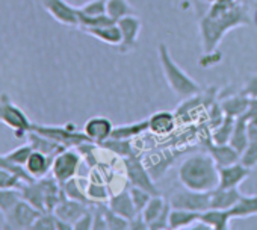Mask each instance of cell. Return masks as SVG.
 I'll list each match as a JSON object with an SVG mask.
<instances>
[{"label": "cell", "mask_w": 257, "mask_h": 230, "mask_svg": "<svg viewBox=\"0 0 257 230\" xmlns=\"http://www.w3.org/2000/svg\"><path fill=\"white\" fill-rule=\"evenodd\" d=\"M200 215H201V212L171 207V212H170V230L191 228V225L195 224L200 219Z\"/></svg>", "instance_id": "24"}, {"label": "cell", "mask_w": 257, "mask_h": 230, "mask_svg": "<svg viewBox=\"0 0 257 230\" xmlns=\"http://www.w3.org/2000/svg\"><path fill=\"white\" fill-rule=\"evenodd\" d=\"M167 204H168V200H165L161 194L152 195V198L149 200L147 206L144 207V210L141 213L146 218V221L150 224V222H153L164 212V209L167 207Z\"/></svg>", "instance_id": "32"}, {"label": "cell", "mask_w": 257, "mask_h": 230, "mask_svg": "<svg viewBox=\"0 0 257 230\" xmlns=\"http://www.w3.org/2000/svg\"><path fill=\"white\" fill-rule=\"evenodd\" d=\"M91 207V204L79 201V200H73V198H64L62 201L58 203V206L55 207V215L58 218H61L62 221L68 222V224H74L88 209Z\"/></svg>", "instance_id": "15"}, {"label": "cell", "mask_w": 257, "mask_h": 230, "mask_svg": "<svg viewBox=\"0 0 257 230\" xmlns=\"http://www.w3.org/2000/svg\"><path fill=\"white\" fill-rule=\"evenodd\" d=\"M112 131H113L112 122L106 117H101V115H97V117L89 119L83 125V134L97 146H100L101 143L109 140L112 135Z\"/></svg>", "instance_id": "13"}, {"label": "cell", "mask_w": 257, "mask_h": 230, "mask_svg": "<svg viewBox=\"0 0 257 230\" xmlns=\"http://www.w3.org/2000/svg\"><path fill=\"white\" fill-rule=\"evenodd\" d=\"M32 152H34L32 146H31L29 143H26V144H23V146L14 149L13 152H10V153L5 155V156H7L8 161L14 162V164H17V165H23V167H25Z\"/></svg>", "instance_id": "39"}, {"label": "cell", "mask_w": 257, "mask_h": 230, "mask_svg": "<svg viewBox=\"0 0 257 230\" xmlns=\"http://www.w3.org/2000/svg\"><path fill=\"white\" fill-rule=\"evenodd\" d=\"M80 165H82V159L79 150H74V147L65 149L55 156L52 164V176L62 185L67 180L77 176Z\"/></svg>", "instance_id": "10"}, {"label": "cell", "mask_w": 257, "mask_h": 230, "mask_svg": "<svg viewBox=\"0 0 257 230\" xmlns=\"http://www.w3.org/2000/svg\"><path fill=\"white\" fill-rule=\"evenodd\" d=\"M231 218H249L257 215V195H243L237 203L228 209Z\"/></svg>", "instance_id": "26"}, {"label": "cell", "mask_w": 257, "mask_h": 230, "mask_svg": "<svg viewBox=\"0 0 257 230\" xmlns=\"http://www.w3.org/2000/svg\"><path fill=\"white\" fill-rule=\"evenodd\" d=\"M249 140H248V134H246V119L243 115L236 119V123H234V129H233V134H231V138H230V146L237 150L239 153H242L245 150V147L248 146Z\"/></svg>", "instance_id": "29"}, {"label": "cell", "mask_w": 257, "mask_h": 230, "mask_svg": "<svg viewBox=\"0 0 257 230\" xmlns=\"http://www.w3.org/2000/svg\"><path fill=\"white\" fill-rule=\"evenodd\" d=\"M62 189H64V194L67 198H73V200H79V201H83V203H88V204H92L86 195V188L82 189L80 185H79V180L76 177L67 180L65 183H62Z\"/></svg>", "instance_id": "33"}, {"label": "cell", "mask_w": 257, "mask_h": 230, "mask_svg": "<svg viewBox=\"0 0 257 230\" xmlns=\"http://www.w3.org/2000/svg\"><path fill=\"white\" fill-rule=\"evenodd\" d=\"M43 8L61 25L79 28V10L71 7L67 0H41Z\"/></svg>", "instance_id": "11"}, {"label": "cell", "mask_w": 257, "mask_h": 230, "mask_svg": "<svg viewBox=\"0 0 257 230\" xmlns=\"http://www.w3.org/2000/svg\"><path fill=\"white\" fill-rule=\"evenodd\" d=\"M200 219L204 221L212 230H230V221L233 219L230 216L228 210L222 209H207L201 212Z\"/></svg>", "instance_id": "23"}, {"label": "cell", "mask_w": 257, "mask_h": 230, "mask_svg": "<svg viewBox=\"0 0 257 230\" xmlns=\"http://www.w3.org/2000/svg\"><path fill=\"white\" fill-rule=\"evenodd\" d=\"M43 212L32 206L25 198H20L5 215V227L14 228V230H26L32 228L34 222Z\"/></svg>", "instance_id": "9"}, {"label": "cell", "mask_w": 257, "mask_h": 230, "mask_svg": "<svg viewBox=\"0 0 257 230\" xmlns=\"http://www.w3.org/2000/svg\"><path fill=\"white\" fill-rule=\"evenodd\" d=\"M242 197V192L239 188H215L210 191V207L212 209H222L228 210L231 209L237 200Z\"/></svg>", "instance_id": "20"}, {"label": "cell", "mask_w": 257, "mask_h": 230, "mask_svg": "<svg viewBox=\"0 0 257 230\" xmlns=\"http://www.w3.org/2000/svg\"><path fill=\"white\" fill-rule=\"evenodd\" d=\"M34 132L47 137L56 143H59L61 146L67 147V149H76L83 143L91 141L83 131L79 132L77 128L74 125H65V126H46V125H38V123H32V129Z\"/></svg>", "instance_id": "6"}, {"label": "cell", "mask_w": 257, "mask_h": 230, "mask_svg": "<svg viewBox=\"0 0 257 230\" xmlns=\"http://www.w3.org/2000/svg\"><path fill=\"white\" fill-rule=\"evenodd\" d=\"M0 123L10 128L16 138H25L32 129V122L28 113L17 106L7 92H0Z\"/></svg>", "instance_id": "5"}, {"label": "cell", "mask_w": 257, "mask_h": 230, "mask_svg": "<svg viewBox=\"0 0 257 230\" xmlns=\"http://www.w3.org/2000/svg\"><path fill=\"white\" fill-rule=\"evenodd\" d=\"M92 221H94V212H92V204L91 207L73 224L74 230H89L92 228Z\"/></svg>", "instance_id": "45"}, {"label": "cell", "mask_w": 257, "mask_h": 230, "mask_svg": "<svg viewBox=\"0 0 257 230\" xmlns=\"http://www.w3.org/2000/svg\"><path fill=\"white\" fill-rule=\"evenodd\" d=\"M86 195L91 203H107L110 198L109 189L106 185L98 182H89L86 186Z\"/></svg>", "instance_id": "34"}, {"label": "cell", "mask_w": 257, "mask_h": 230, "mask_svg": "<svg viewBox=\"0 0 257 230\" xmlns=\"http://www.w3.org/2000/svg\"><path fill=\"white\" fill-rule=\"evenodd\" d=\"M219 185L221 188H239V185L246 180V177L251 174V168L245 167L240 161L219 167Z\"/></svg>", "instance_id": "14"}, {"label": "cell", "mask_w": 257, "mask_h": 230, "mask_svg": "<svg viewBox=\"0 0 257 230\" xmlns=\"http://www.w3.org/2000/svg\"><path fill=\"white\" fill-rule=\"evenodd\" d=\"M25 180L16 174L14 171L8 170V168H4V167H0V188H4V189H20L23 186Z\"/></svg>", "instance_id": "36"}, {"label": "cell", "mask_w": 257, "mask_h": 230, "mask_svg": "<svg viewBox=\"0 0 257 230\" xmlns=\"http://www.w3.org/2000/svg\"><path fill=\"white\" fill-rule=\"evenodd\" d=\"M170 212H171V204L168 201V204L164 209V212L153 222L149 224V228L150 230H165V228H170Z\"/></svg>", "instance_id": "43"}, {"label": "cell", "mask_w": 257, "mask_h": 230, "mask_svg": "<svg viewBox=\"0 0 257 230\" xmlns=\"http://www.w3.org/2000/svg\"><path fill=\"white\" fill-rule=\"evenodd\" d=\"M22 197V191L20 189H4L0 188V212H2V215H5Z\"/></svg>", "instance_id": "35"}, {"label": "cell", "mask_w": 257, "mask_h": 230, "mask_svg": "<svg viewBox=\"0 0 257 230\" xmlns=\"http://www.w3.org/2000/svg\"><path fill=\"white\" fill-rule=\"evenodd\" d=\"M248 103H249V97L243 95L242 92L239 94H234V95H230L227 98H224L221 101V106H222V110L225 115H231V117H240L243 115L248 109Z\"/></svg>", "instance_id": "25"}, {"label": "cell", "mask_w": 257, "mask_h": 230, "mask_svg": "<svg viewBox=\"0 0 257 230\" xmlns=\"http://www.w3.org/2000/svg\"><path fill=\"white\" fill-rule=\"evenodd\" d=\"M201 2H204V4H207V5L210 7V5L216 4V2H218V0H201Z\"/></svg>", "instance_id": "50"}, {"label": "cell", "mask_w": 257, "mask_h": 230, "mask_svg": "<svg viewBox=\"0 0 257 230\" xmlns=\"http://www.w3.org/2000/svg\"><path fill=\"white\" fill-rule=\"evenodd\" d=\"M149 131V120H141L137 123H128V125H121V126H113L110 138H118V140H134L135 137L144 134Z\"/></svg>", "instance_id": "27"}, {"label": "cell", "mask_w": 257, "mask_h": 230, "mask_svg": "<svg viewBox=\"0 0 257 230\" xmlns=\"http://www.w3.org/2000/svg\"><path fill=\"white\" fill-rule=\"evenodd\" d=\"M26 138H28V143L32 146V149L34 150H38V152H43V153H46V155H49V156H56V155H59L62 150H65L67 147H64V146H61L59 143H56V141H53V140H50V138H47V137H43V135H40V134H37V132H34V131H31L28 135H26Z\"/></svg>", "instance_id": "22"}, {"label": "cell", "mask_w": 257, "mask_h": 230, "mask_svg": "<svg viewBox=\"0 0 257 230\" xmlns=\"http://www.w3.org/2000/svg\"><path fill=\"white\" fill-rule=\"evenodd\" d=\"M246 134L249 141L257 140V117H249L246 119Z\"/></svg>", "instance_id": "47"}, {"label": "cell", "mask_w": 257, "mask_h": 230, "mask_svg": "<svg viewBox=\"0 0 257 230\" xmlns=\"http://www.w3.org/2000/svg\"><path fill=\"white\" fill-rule=\"evenodd\" d=\"M79 10V8H77ZM116 22H113L107 14L103 16H95V17H89V16H83L79 13V28L80 29H86V28H100V26H107V25H113Z\"/></svg>", "instance_id": "37"}, {"label": "cell", "mask_w": 257, "mask_h": 230, "mask_svg": "<svg viewBox=\"0 0 257 230\" xmlns=\"http://www.w3.org/2000/svg\"><path fill=\"white\" fill-rule=\"evenodd\" d=\"M119 31H121V44L118 46L121 53H128L137 49L140 32L143 28V22L140 17L134 16H127L121 20L116 22Z\"/></svg>", "instance_id": "12"}, {"label": "cell", "mask_w": 257, "mask_h": 230, "mask_svg": "<svg viewBox=\"0 0 257 230\" xmlns=\"http://www.w3.org/2000/svg\"><path fill=\"white\" fill-rule=\"evenodd\" d=\"M79 13L89 17L103 16L106 14V0H89V2L79 7Z\"/></svg>", "instance_id": "40"}, {"label": "cell", "mask_w": 257, "mask_h": 230, "mask_svg": "<svg viewBox=\"0 0 257 230\" xmlns=\"http://www.w3.org/2000/svg\"><path fill=\"white\" fill-rule=\"evenodd\" d=\"M177 176L182 186L194 191H212L219 185V170L209 153H195L183 159Z\"/></svg>", "instance_id": "2"}, {"label": "cell", "mask_w": 257, "mask_h": 230, "mask_svg": "<svg viewBox=\"0 0 257 230\" xmlns=\"http://www.w3.org/2000/svg\"><path fill=\"white\" fill-rule=\"evenodd\" d=\"M168 201L174 209L204 212L210 209V191H194L183 186L182 189L174 191Z\"/></svg>", "instance_id": "8"}, {"label": "cell", "mask_w": 257, "mask_h": 230, "mask_svg": "<svg viewBox=\"0 0 257 230\" xmlns=\"http://www.w3.org/2000/svg\"><path fill=\"white\" fill-rule=\"evenodd\" d=\"M107 206L118 215L124 216L125 219L131 221L132 218H135L140 212L137 210V206L131 197V192H128V188L127 189H122L119 191L118 194H113L110 195L109 201H107Z\"/></svg>", "instance_id": "16"}, {"label": "cell", "mask_w": 257, "mask_h": 230, "mask_svg": "<svg viewBox=\"0 0 257 230\" xmlns=\"http://www.w3.org/2000/svg\"><path fill=\"white\" fill-rule=\"evenodd\" d=\"M101 149H106L109 150L110 153L125 159V158H131V156H135V149H134V144L131 140H118V138H109L106 140L104 143L100 144Z\"/></svg>", "instance_id": "28"}, {"label": "cell", "mask_w": 257, "mask_h": 230, "mask_svg": "<svg viewBox=\"0 0 257 230\" xmlns=\"http://www.w3.org/2000/svg\"><path fill=\"white\" fill-rule=\"evenodd\" d=\"M53 156H49L43 152L34 150L25 165L26 171L31 174L34 179H43L52 171V164H53Z\"/></svg>", "instance_id": "19"}, {"label": "cell", "mask_w": 257, "mask_h": 230, "mask_svg": "<svg viewBox=\"0 0 257 230\" xmlns=\"http://www.w3.org/2000/svg\"><path fill=\"white\" fill-rule=\"evenodd\" d=\"M106 14L113 22H118L127 16H134L135 10L128 4V0H106Z\"/></svg>", "instance_id": "30"}, {"label": "cell", "mask_w": 257, "mask_h": 230, "mask_svg": "<svg viewBox=\"0 0 257 230\" xmlns=\"http://www.w3.org/2000/svg\"><path fill=\"white\" fill-rule=\"evenodd\" d=\"M254 23L257 25V11H255V14H254Z\"/></svg>", "instance_id": "51"}, {"label": "cell", "mask_w": 257, "mask_h": 230, "mask_svg": "<svg viewBox=\"0 0 257 230\" xmlns=\"http://www.w3.org/2000/svg\"><path fill=\"white\" fill-rule=\"evenodd\" d=\"M149 120V131L155 135L165 137L176 129V115L170 110H158L152 113Z\"/></svg>", "instance_id": "17"}, {"label": "cell", "mask_w": 257, "mask_h": 230, "mask_svg": "<svg viewBox=\"0 0 257 230\" xmlns=\"http://www.w3.org/2000/svg\"><path fill=\"white\" fill-rule=\"evenodd\" d=\"M128 230H150L149 222L146 221V218L143 216L141 212L135 218H132L131 221H128Z\"/></svg>", "instance_id": "46"}, {"label": "cell", "mask_w": 257, "mask_h": 230, "mask_svg": "<svg viewBox=\"0 0 257 230\" xmlns=\"http://www.w3.org/2000/svg\"><path fill=\"white\" fill-rule=\"evenodd\" d=\"M251 25L249 10L245 4H213L200 19V37L204 53L216 52L222 38L233 29Z\"/></svg>", "instance_id": "1"}, {"label": "cell", "mask_w": 257, "mask_h": 230, "mask_svg": "<svg viewBox=\"0 0 257 230\" xmlns=\"http://www.w3.org/2000/svg\"><path fill=\"white\" fill-rule=\"evenodd\" d=\"M128 192H131V197H132V200H134V203L137 206V210L143 212L144 207L147 206L149 200L152 198V194L149 191L143 189V188L132 186V185H131V188H128Z\"/></svg>", "instance_id": "41"}, {"label": "cell", "mask_w": 257, "mask_h": 230, "mask_svg": "<svg viewBox=\"0 0 257 230\" xmlns=\"http://www.w3.org/2000/svg\"><path fill=\"white\" fill-rule=\"evenodd\" d=\"M85 34L97 38L98 41L109 44V46H119L121 44V31L116 23L107 25V26H100V28H86L82 29Z\"/></svg>", "instance_id": "21"}, {"label": "cell", "mask_w": 257, "mask_h": 230, "mask_svg": "<svg viewBox=\"0 0 257 230\" xmlns=\"http://www.w3.org/2000/svg\"><path fill=\"white\" fill-rule=\"evenodd\" d=\"M240 92L243 95L249 97V98H257V73H252V74L246 76Z\"/></svg>", "instance_id": "44"}, {"label": "cell", "mask_w": 257, "mask_h": 230, "mask_svg": "<svg viewBox=\"0 0 257 230\" xmlns=\"http://www.w3.org/2000/svg\"><path fill=\"white\" fill-rule=\"evenodd\" d=\"M245 167L248 168H254L257 167V140L255 141H249L248 146L245 147V150L240 153V159H239Z\"/></svg>", "instance_id": "42"}, {"label": "cell", "mask_w": 257, "mask_h": 230, "mask_svg": "<svg viewBox=\"0 0 257 230\" xmlns=\"http://www.w3.org/2000/svg\"><path fill=\"white\" fill-rule=\"evenodd\" d=\"M206 150L210 155V158L215 161L218 168L234 164L240 159V153L237 150H234L230 144H216V143L210 141L206 144Z\"/></svg>", "instance_id": "18"}, {"label": "cell", "mask_w": 257, "mask_h": 230, "mask_svg": "<svg viewBox=\"0 0 257 230\" xmlns=\"http://www.w3.org/2000/svg\"><path fill=\"white\" fill-rule=\"evenodd\" d=\"M103 212H104V216L107 221V230H127L128 228V219L115 213L104 203H103Z\"/></svg>", "instance_id": "38"}, {"label": "cell", "mask_w": 257, "mask_h": 230, "mask_svg": "<svg viewBox=\"0 0 257 230\" xmlns=\"http://www.w3.org/2000/svg\"><path fill=\"white\" fill-rule=\"evenodd\" d=\"M234 123H236V117H231V115H225L224 120L213 128L212 132V141L216 144H228L233 129H234Z\"/></svg>", "instance_id": "31"}, {"label": "cell", "mask_w": 257, "mask_h": 230, "mask_svg": "<svg viewBox=\"0 0 257 230\" xmlns=\"http://www.w3.org/2000/svg\"><path fill=\"white\" fill-rule=\"evenodd\" d=\"M20 191L22 197L41 212H53L58 203L65 198L62 185L53 176L25 182Z\"/></svg>", "instance_id": "4"}, {"label": "cell", "mask_w": 257, "mask_h": 230, "mask_svg": "<svg viewBox=\"0 0 257 230\" xmlns=\"http://www.w3.org/2000/svg\"><path fill=\"white\" fill-rule=\"evenodd\" d=\"M243 117H245V119L257 117V98H249L248 109H246V112L243 113Z\"/></svg>", "instance_id": "48"}, {"label": "cell", "mask_w": 257, "mask_h": 230, "mask_svg": "<svg viewBox=\"0 0 257 230\" xmlns=\"http://www.w3.org/2000/svg\"><path fill=\"white\" fill-rule=\"evenodd\" d=\"M158 56H159V62H161L164 76L167 79V83L177 97L186 100L201 92V86L173 59L165 43L159 44Z\"/></svg>", "instance_id": "3"}, {"label": "cell", "mask_w": 257, "mask_h": 230, "mask_svg": "<svg viewBox=\"0 0 257 230\" xmlns=\"http://www.w3.org/2000/svg\"><path fill=\"white\" fill-rule=\"evenodd\" d=\"M239 0H218L216 4H224V5H234V4H237Z\"/></svg>", "instance_id": "49"}, {"label": "cell", "mask_w": 257, "mask_h": 230, "mask_svg": "<svg viewBox=\"0 0 257 230\" xmlns=\"http://www.w3.org/2000/svg\"><path fill=\"white\" fill-rule=\"evenodd\" d=\"M124 167H125L127 180H128V183H131L132 186L143 188V189L149 191L152 195L161 194L158 186H156V182H155L152 173L149 171L147 165H144L143 159L138 155L131 156V158H125L124 159Z\"/></svg>", "instance_id": "7"}]
</instances>
